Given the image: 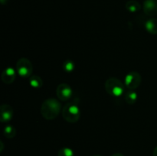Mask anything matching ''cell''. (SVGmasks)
Returning a JSON list of instances; mask_svg holds the SVG:
<instances>
[{
	"label": "cell",
	"instance_id": "ac0fdd59",
	"mask_svg": "<svg viewBox=\"0 0 157 156\" xmlns=\"http://www.w3.org/2000/svg\"><path fill=\"white\" fill-rule=\"evenodd\" d=\"M111 156H124L123 154H121V153H115V154H112Z\"/></svg>",
	"mask_w": 157,
	"mask_h": 156
},
{
	"label": "cell",
	"instance_id": "7a4b0ae2",
	"mask_svg": "<svg viewBox=\"0 0 157 156\" xmlns=\"http://www.w3.org/2000/svg\"><path fill=\"white\" fill-rule=\"evenodd\" d=\"M62 116L67 122L71 123L78 122L81 116L79 101L75 99L67 102L62 109Z\"/></svg>",
	"mask_w": 157,
	"mask_h": 156
},
{
	"label": "cell",
	"instance_id": "5bb4252c",
	"mask_svg": "<svg viewBox=\"0 0 157 156\" xmlns=\"http://www.w3.org/2000/svg\"><path fill=\"white\" fill-rule=\"evenodd\" d=\"M3 132H4L5 137H6L9 139H11L15 136L16 130H15V127L12 126V125H7V126L5 127Z\"/></svg>",
	"mask_w": 157,
	"mask_h": 156
},
{
	"label": "cell",
	"instance_id": "d6986e66",
	"mask_svg": "<svg viewBox=\"0 0 157 156\" xmlns=\"http://www.w3.org/2000/svg\"><path fill=\"white\" fill-rule=\"evenodd\" d=\"M94 156H101V155H94Z\"/></svg>",
	"mask_w": 157,
	"mask_h": 156
},
{
	"label": "cell",
	"instance_id": "6da1fadb",
	"mask_svg": "<svg viewBox=\"0 0 157 156\" xmlns=\"http://www.w3.org/2000/svg\"><path fill=\"white\" fill-rule=\"evenodd\" d=\"M61 110L59 101L55 98H49L43 102L41 106V114L47 120H52L58 117Z\"/></svg>",
	"mask_w": 157,
	"mask_h": 156
},
{
	"label": "cell",
	"instance_id": "30bf717a",
	"mask_svg": "<svg viewBox=\"0 0 157 156\" xmlns=\"http://www.w3.org/2000/svg\"><path fill=\"white\" fill-rule=\"evenodd\" d=\"M145 28L149 33L157 35V18H152L145 22Z\"/></svg>",
	"mask_w": 157,
	"mask_h": 156
},
{
	"label": "cell",
	"instance_id": "4fadbf2b",
	"mask_svg": "<svg viewBox=\"0 0 157 156\" xmlns=\"http://www.w3.org/2000/svg\"><path fill=\"white\" fill-rule=\"evenodd\" d=\"M137 93L133 90H130L125 96V100L128 104H134L137 100Z\"/></svg>",
	"mask_w": 157,
	"mask_h": 156
},
{
	"label": "cell",
	"instance_id": "7c38bea8",
	"mask_svg": "<svg viewBox=\"0 0 157 156\" xmlns=\"http://www.w3.org/2000/svg\"><path fill=\"white\" fill-rule=\"evenodd\" d=\"M29 84H30L31 87H32L33 88L38 89L40 88V87H42L43 81L40 76L34 75V76H31L30 77H29Z\"/></svg>",
	"mask_w": 157,
	"mask_h": 156
},
{
	"label": "cell",
	"instance_id": "3957f363",
	"mask_svg": "<svg viewBox=\"0 0 157 156\" xmlns=\"http://www.w3.org/2000/svg\"><path fill=\"white\" fill-rule=\"evenodd\" d=\"M106 92L113 97H120L124 92V86L120 80L115 77H110L104 84Z\"/></svg>",
	"mask_w": 157,
	"mask_h": 156
},
{
	"label": "cell",
	"instance_id": "9c48e42d",
	"mask_svg": "<svg viewBox=\"0 0 157 156\" xmlns=\"http://www.w3.org/2000/svg\"><path fill=\"white\" fill-rule=\"evenodd\" d=\"M144 11L146 15L154 16L157 15V0H145L144 2Z\"/></svg>",
	"mask_w": 157,
	"mask_h": 156
},
{
	"label": "cell",
	"instance_id": "5b68a950",
	"mask_svg": "<svg viewBox=\"0 0 157 156\" xmlns=\"http://www.w3.org/2000/svg\"><path fill=\"white\" fill-rule=\"evenodd\" d=\"M141 82H142L141 75L136 71H131L127 73V76H125L124 84L129 90H133L140 85Z\"/></svg>",
	"mask_w": 157,
	"mask_h": 156
},
{
	"label": "cell",
	"instance_id": "277c9868",
	"mask_svg": "<svg viewBox=\"0 0 157 156\" xmlns=\"http://www.w3.org/2000/svg\"><path fill=\"white\" fill-rule=\"evenodd\" d=\"M33 70V67L27 58H20L16 63V71L21 77L28 78L30 77L31 74Z\"/></svg>",
	"mask_w": 157,
	"mask_h": 156
},
{
	"label": "cell",
	"instance_id": "2e32d148",
	"mask_svg": "<svg viewBox=\"0 0 157 156\" xmlns=\"http://www.w3.org/2000/svg\"><path fill=\"white\" fill-rule=\"evenodd\" d=\"M58 156H75V153L71 148L65 147L59 150Z\"/></svg>",
	"mask_w": 157,
	"mask_h": 156
},
{
	"label": "cell",
	"instance_id": "e0dca14e",
	"mask_svg": "<svg viewBox=\"0 0 157 156\" xmlns=\"http://www.w3.org/2000/svg\"><path fill=\"white\" fill-rule=\"evenodd\" d=\"M153 156H157V146L156 147V148H154V150H153Z\"/></svg>",
	"mask_w": 157,
	"mask_h": 156
},
{
	"label": "cell",
	"instance_id": "ba28073f",
	"mask_svg": "<svg viewBox=\"0 0 157 156\" xmlns=\"http://www.w3.org/2000/svg\"><path fill=\"white\" fill-rule=\"evenodd\" d=\"M16 72L15 69L10 67L5 69L1 75L2 80L6 84H12L16 78Z\"/></svg>",
	"mask_w": 157,
	"mask_h": 156
},
{
	"label": "cell",
	"instance_id": "8fae6325",
	"mask_svg": "<svg viewBox=\"0 0 157 156\" xmlns=\"http://www.w3.org/2000/svg\"><path fill=\"white\" fill-rule=\"evenodd\" d=\"M126 9L130 12L133 13V12H136L140 10L141 6L136 0H130L126 4Z\"/></svg>",
	"mask_w": 157,
	"mask_h": 156
},
{
	"label": "cell",
	"instance_id": "8992f818",
	"mask_svg": "<svg viewBox=\"0 0 157 156\" xmlns=\"http://www.w3.org/2000/svg\"><path fill=\"white\" fill-rule=\"evenodd\" d=\"M56 95L60 100L67 101L72 97L73 90H72L70 85L63 83V84H59L57 87Z\"/></svg>",
	"mask_w": 157,
	"mask_h": 156
},
{
	"label": "cell",
	"instance_id": "52a82bcc",
	"mask_svg": "<svg viewBox=\"0 0 157 156\" xmlns=\"http://www.w3.org/2000/svg\"><path fill=\"white\" fill-rule=\"evenodd\" d=\"M14 112L12 107L8 104H2L0 106V119L2 122H8L13 118Z\"/></svg>",
	"mask_w": 157,
	"mask_h": 156
},
{
	"label": "cell",
	"instance_id": "9a60e30c",
	"mask_svg": "<svg viewBox=\"0 0 157 156\" xmlns=\"http://www.w3.org/2000/svg\"><path fill=\"white\" fill-rule=\"evenodd\" d=\"M62 67L65 72H67V73H71V72H73L74 70H75V63H74V61L68 59L64 61Z\"/></svg>",
	"mask_w": 157,
	"mask_h": 156
}]
</instances>
